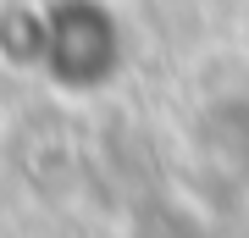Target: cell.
<instances>
[{"instance_id": "cell-1", "label": "cell", "mask_w": 249, "mask_h": 238, "mask_svg": "<svg viewBox=\"0 0 249 238\" xmlns=\"http://www.w3.org/2000/svg\"><path fill=\"white\" fill-rule=\"evenodd\" d=\"M133 238H205V233L194 227L188 211H150V216H139Z\"/></svg>"}]
</instances>
